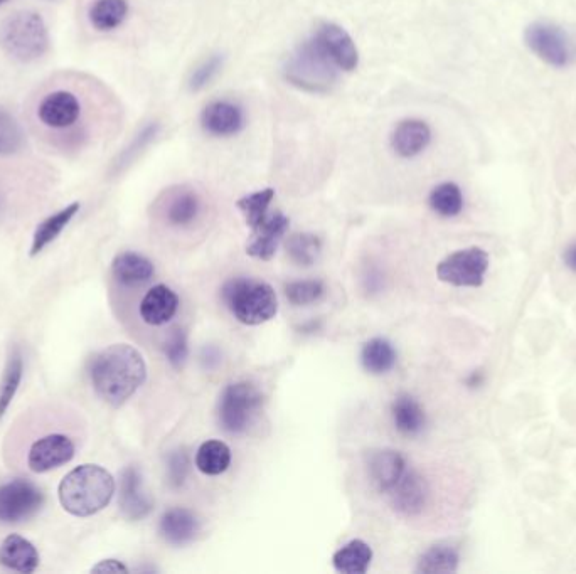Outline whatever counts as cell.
<instances>
[{"label":"cell","mask_w":576,"mask_h":574,"mask_svg":"<svg viewBox=\"0 0 576 574\" xmlns=\"http://www.w3.org/2000/svg\"><path fill=\"white\" fill-rule=\"evenodd\" d=\"M199 529H201V522L196 514L182 507L167 511L160 519V536L172 546H184V544L191 543L192 539L198 536Z\"/></svg>","instance_id":"7402d4cb"},{"label":"cell","mask_w":576,"mask_h":574,"mask_svg":"<svg viewBox=\"0 0 576 574\" xmlns=\"http://www.w3.org/2000/svg\"><path fill=\"white\" fill-rule=\"evenodd\" d=\"M288 224L290 221L285 214H268L263 223L251 229V241L246 246V253L256 260H272L277 253L278 243L287 233Z\"/></svg>","instance_id":"5bb4252c"},{"label":"cell","mask_w":576,"mask_h":574,"mask_svg":"<svg viewBox=\"0 0 576 574\" xmlns=\"http://www.w3.org/2000/svg\"><path fill=\"white\" fill-rule=\"evenodd\" d=\"M524 41L536 56L551 66L563 68L568 63V44L558 27L546 22H534L524 31Z\"/></svg>","instance_id":"8fae6325"},{"label":"cell","mask_w":576,"mask_h":574,"mask_svg":"<svg viewBox=\"0 0 576 574\" xmlns=\"http://www.w3.org/2000/svg\"><path fill=\"white\" fill-rule=\"evenodd\" d=\"M369 477L374 487L388 494L406 472V462L403 455L395 450H378L369 457Z\"/></svg>","instance_id":"ac0fdd59"},{"label":"cell","mask_w":576,"mask_h":574,"mask_svg":"<svg viewBox=\"0 0 576 574\" xmlns=\"http://www.w3.org/2000/svg\"><path fill=\"white\" fill-rule=\"evenodd\" d=\"M95 573H127L128 568L125 564L120 563L117 559H105L100 564H96L95 568H93Z\"/></svg>","instance_id":"ab89813d"},{"label":"cell","mask_w":576,"mask_h":574,"mask_svg":"<svg viewBox=\"0 0 576 574\" xmlns=\"http://www.w3.org/2000/svg\"><path fill=\"white\" fill-rule=\"evenodd\" d=\"M428 202H430V208L443 218L459 216L464 208V196L460 187L454 182L438 184L428 197Z\"/></svg>","instance_id":"1f68e13d"},{"label":"cell","mask_w":576,"mask_h":574,"mask_svg":"<svg viewBox=\"0 0 576 574\" xmlns=\"http://www.w3.org/2000/svg\"><path fill=\"white\" fill-rule=\"evenodd\" d=\"M85 421L80 411L61 401L34 404L7 431L4 460L29 474H46L63 467L85 443Z\"/></svg>","instance_id":"7a4b0ae2"},{"label":"cell","mask_w":576,"mask_h":574,"mask_svg":"<svg viewBox=\"0 0 576 574\" xmlns=\"http://www.w3.org/2000/svg\"><path fill=\"white\" fill-rule=\"evenodd\" d=\"M22 374H24V359L19 349L12 351L7 361L6 371L0 383V420L4 418L12 401L16 398L17 389L21 386Z\"/></svg>","instance_id":"4dcf8cb0"},{"label":"cell","mask_w":576,"mask_h":574,"mask_svg":"<svg viewBox=\"0 0 576 574\" xmlns=\"http://www.w3.org/2000/svg\"><path fill=\"white\" fill-rule=\"evenodd\" d=\"M167 361L171 362L174 367H181L187 359V335L182 329L172 330L167 337L166 346H164Z\"/></svg>","instance_id":"74e56055"},{"label":"cell","mask_w":576,"mask_h":574,"mask_svg":"<svg viewBox=\"0 0 576 574\" xmlns=\"http://www.w3.org/2000/svg\"><path fill=\"white\" fill-rule=\"evenodd\" d=\"M432 140V130L422 120H405L393 132L391 145L403 159L422 154Z\"/></svg>","instance_id":"603a6c76"},{"label":"cell","mask_w":576,"mask_h":574,"mask_svg":"<svg viewBox=\"0 0 576 574\" xmlns=\"http://www.w3.org/2000/svg\"><path fill=\"white\" fill-rule=\"evenodd\" d=\"M388 495L396 511L405 516H416L427 504V484L416 472L406 470L400 482L388 492Z\"/></svg>","instance_id":"2e32d148"},{"label":"cell","mask_w":576,"mask_h":574,"mask_svg":"<svg viewBox=\"0 0 576 574\" xmlns=\"http://www.w3.org/2000/svg\"><path fill=\"white\" fill-rule=\"evenodd\" d=\"M203 209V202L198 192L186 187H179L176 191L167 194L164 204V218L167 223L176 228H187L196 223Z\"/></svg>","instance_id":"ffe728a7"},{"label":"cell","mask_w":576,"mask_h":574,"mask_svg":"<svg viewBox=\"0 0 576 574\" xmlns=\"http://www.w3.org/2000/svg\"><path fill=\"white\" fill-rule=\"evenodd\" d=\"M322 243L319 236L310 233L292 234L287 240V253L290 260L300 266L314 265L319 258Z\"/></svg>","instance_id":"d6a6232c"},{"label":"cell","mask_w":576,"mask_h":574,"mask_svg":"<svg viewBox=\"0 0 576 574\" xmlns=\"http://www.w3.org/2000/svg\"><path fill=\"white\" fill-rule=\"evenodd\" d=\"M361 361L368 373L386 374L396 366L398 356H396L395 347L391 346L390 342L381 337H374L364 344Z\"/></svg>","instance_id":"4316f807"},{"label":"cell","mask_w":576,"mask_h":574,"mask_svg":"<svg viewBox=\"0 0 576 574\" xmlns=\"http://www.w3.org/2000/svg\"><path fill=\"white\" fill-rule=\"evenodd\" d=\"M78 211H80V202H73L53 216L44 219L32 236L31 256L39 255L46 246L51 245L59 234L63 233V229L71 223V219L75 218Z\"/></svg>","instance_id":"d4e9b609"},{"label":"cell","mask_w":576,"mask_h":574,"mask_svg":"<svg viewBox=\"0 0 576 574\" xmlns=\"http://www.w3.org/2000/svg\"><path fill=\"white\" fill-rule=\"evenodd\" d=\"M127 14V0H96L88 16L96 31L108 32L122 26Z\"/></svg>","instance_id":"83f0119b"},{"label":"cell","mask_w":576,"mask_h":574,"mask_svg":"<svg viewBox=\"0 0 576 574\" xmlns=\"http://www.w3.org/2000/svg\"><path fill=\"white\" fill-rule=\"evenodd\" d=\"M320 48L326 51L327 56L334 61L337 68L342 71L356 70L359 64V53L351 36L341 26L326 22L317 29L314 36Z\"/></svg>","instance_id":"7c38bea8"},{"label":"cell","mask_w":576,"mask_h":574,"mask_svg":"<svg viewBox=\"0 0 576 574\" xmlns=\"http://www.w3.org/2000/svg\"><path fill=\"white\" fill-rule=\"evenodd\" d=\"M43 490L31 480L14 479L0 484V524H19L36 516L44 505Z\"/></svg>","instance_id":"9c48e42d"},{"label":"cell","mask_w":576,"mask_h":574,"mask_svg":"<svg viewBox=\"0 0 576 574\" xmlns=\"http://www.w3.org/2000/svg\"><path fill=\"white\" fill-rule=\"evenodd\" d=\"M0 564L17 573H34L39 568L38 549L26 537L11 534L0 544Z\"/></svg>","instance_id":"44dd1931"},{"label":"cell","mask_w":576,"mask_h":574,"mask_svg":"<svg viewBox=\"0 0 576 574\" xmlns=\"http://www.w3.org/2000/svg\"><path fill=\"white\" fill-rule=\"evenodd\" d=\"M152 499L142 489V474L134 465L125 468L120 477V509L128 521H140L152 511Z\"/></svg>","instance_id":"9a60e30c"},{"label":"cell","mask_w":576,"mask_h":574,"mask_svg":"<svg viewBox=\"0 0 576 574\" xmlns=\"http://www.w3.org/2000/svg\"><path fill=\"white\" fill-rule=\"evenodd\" d=\"M0 48L11 58L31 63L46 54L49 34L38 12L17 11L0 24Z\"/></svg>","instance_id":"8992f818"},{"label":"cell","mask_w":576,"mask_h":574,"mask_svg":"<svg viewBox=\"0 0 576 574\" xmlns=\"http://www.w3.org/2000/svg\"><path fill=\"white\" fill-rule=\"evenodd\" d=\"M231 463V450L226 443L219 440H208L199 447L196 455V467L204 475H221L228 470Z\"/></svg>","instance_id":"f1b7e54d"},{"label":"cell","mask_w":576,"mask_h":574,"mask_svg":"<svg viewBox=\"0 0 576 574\" xmlns=\"http://www.w3.org/2000/svg\"><path fill=\"white\" fill-rule=\"evenodd\" d=\"M110 113L102 85L73 73L41 86L27 110L36 139L63 155L90 149L105 132Z\"/></svg>","instance_id":"6da1fadb"},{"label":"cell","mask_w":576,"mask_h":574,"mask_svg":"<svg viewBox=\"0 0 576 574\" xmlns=\"http://www.w3.org/2000/svg\"><path fill=\"white\" fill-rule=\"evenodd\" d=\"M459 566V551L450 544H437L418 561V573H454Z\"/></svg>","instance_id":"f546056e"},{"label":"cell","mask_w":576,"mask_h":574,"mask_svg":"<svg viewBox=\"0 0 576 574\" xmlns=\"http://www.w3.org/2000/svg\"><path fill=\"white\" fill-rule=\"evenodd\" d=\"M489 270L487 251L477 246L455 251L440 261L437 275L442 282L454 287H480Z\"/></svg>","instance_id":"30bf717a"},{"label":"cell","mask_w":576,"mask_h":574,"mask_svg":"<svg viewBox=\"0 0 576 574\" xmlns=\"http://www.w3.org/2000/svg\"><path fill=\"white\" fill-rule=\"evenodd\" d=\"M24 145V132L12 113L0 108V155H14Z\"/></svg>","instance_id":"e575fe53"},{"label":"cell","mask_w":576,"mask_h":574,"mask_svg":"<svg viewBox=\"0 0 576 574\" xmlns=\"http://www.w3.org/2000/svg\"><path fill=\"white\" fill-rule=\"evenodd\" d=\"M565 263L570 270L576 272V243H573V245L565 251Z\"/></svg>","instance_id":"60d3db41"},{"label":"cell","mask_w":576,"mask_h":574,"mask_svg":"<svg viewBox=\"0 0 576 574\" xmlns=\"http://www.w3.org/2000/svg\"><path fill=\"white\" fill-rule=\"evenodd\" d=\"M391 415L395 421L396 430L406 436H415L422 433L427 425V416L422 404L418 403L410 394L396 396L391 406Z\"/></svg>","instance_id":"cb8c5ba5"},{"label":"cell","mask_w":576,"mask_h":574,"mask_svg":"<svg viewBox=\"0 0 576 574\" xmlns=\"http://www.w3.org/2000/svg\"><path fill=\"white\" fill-rule=\"evenodd\" d=\"M179 297L167 285H155L140 302V319L152 327L167 324L176 315Z\"/></svg>","instance_id":"e0dca14e"},{"label":"cell","mask_w":576,"mask_h":574,"mask_svg":"<svg viewBox=\"0 0 576 574\" xmlns=\"http://www.w3.org/2000/svg\"><path fill=\"white\" fill-rule=\"evenodd\" d=\"M263 406V394L250 383L230 384L219 399V426L230 435L248 431Z\"/></svg>","instance_id":"ba28073f"},{"label":"cell","mask_w":576,"mask_h":574,"mask_svg":"<svg viewBox=\"0 0 576 574\" xmlns=\"http://www.w3.org/2000/svg\"><path fill=\"white\" fill-rule=\"evenodd\" d=\"M273 197H275V191L268 187L263 191L253 192L250 196L241 197L238 201V208L251 229L256 228L268 218V208L272 204Z\"/></svg>","instance_id":"836d02e7"},{"label":"cell","mask_w":576,"mask_h":574,"mask_svg":"<svg viewBox=\"0 0 576 574\" xmlns=\"http://www.w3.org/2000/svg\"><path fill=\"white\" fill-rule=\"evenodd\" d=\"M155 268L152 261L145 256L125 251L115 256L112 263L113 280L123 288H135L150 282L154 277Z\"/></svg>","instance_id":"d6986e66"},{"label":"cell","mask_w":576,"mask_h":574,"mask_svg":"<svg viewBox=\"0 0 576 574\" xmlns=\"http://www.w3.org/2000/svg\"><path fill=\"white\" fill-rule=\"evenodd\" d=\"M115 494L112 474L93 463L73 468L64 475L58 489L59 502L75 517L95 516L103 511Z\"/></svg>","instance_id":"277c9868"},{"label":"cell","mask_w":576,"mask_h":574,"mask_svg":"<svg viewBox=\"0 0 576 574\" xmlns=\"http://www.w3.org/2000/svg\"><path fill=\"white\" fill-rule=\"evenodd\" d=\"M147 378L144 357L134 346L113 344L91 361L90 379L98 398L110 406H122Z\"/></svg>","instance_id":"3957f363"},{"label":"cell","mask_w":576,"mask_h":574,"mask_svg":"<svg viewBox=\"0 0 576 574\" xmlns=\"http://www.w3.org/2000/svg\"><path fill=\"white\" fill-rule=\"evenodd\" d=\"M336 64L314 38L305 41L285 66L288 83L312 93H326L336 83Z\"/></svg>","instance_id":"52a82bcc"},{"label":"cell","mask_w":576,"mask_h":574,"mask_svg":"<svg viewBox=\"0 0 576 574\" xmlns=\"http://www.w3.org/2000/svg\"><path fill=\"white\" fill-rule=\"evenodd\" d=\"M324 292H326V287L320 280H302V282L288 283L285 287L288 302L294 305H309V303L317 302Z\"/></svg>","instance_id":"d590c367"},{"label":"cell","mask_w":576,"mask_h":574,"mask_svg":"<svg viewBox=\"0 0 576 574\" xmlns=\"http://www.w3.org/2000/svg\"><path fill=\"white\" fill-rule=\"evenodd\" d=\"M7 0H0V6H2V4H6Z\"/></svg>","instance_id":"b9f144b4"},{"label":"cell","mask_w":576,"mask_h":574,"mask_svg":"<svg viewBox=\"0 0 576 574\" xmlns=\"http://www.w3.org/2000/svg\"><path fill=\"white\" fill-rule=\"evenodd\" d=\"M231 314L245 325L265 324L278 312L277 293L272 285L253 278H231L221 290Z\"/></svg>","instance_id":"5b68a950"},{"label":"cell","mask_w":576,"mask_h":574,"mask_svg":"<svg viewBox=\"0 0 576 574\" xmlns=\"http://www.w3.org/2000/svg\"><path fill=\"white\" fill-rule=\"evenodd\" d=\"M373 561V549L361 539H354L332 556V564L342 574H364Z\"/></svg>","instance_id":"484cf974"},{"label":"cell","mask_w":576,"mask_h":574,"mask_svg":"<svg viewBox=\"0 0 576 574\" xmlns=\"http://www.w3.org/2000/svg\"><path fill=\"white\" fill-rule=\"evenodd\" d=\"M201 125L213 137H233L245 128V112L233 101L214 100L201 113Z\"/></svg>","instance_id":"4fadbf2b"},{"label":"cell","mask_w":576,"mask_h":574,"mask_svg":"<svg viewBox=\"0 0 576 574\" xmlns=\"http://www.w3.org/2000/svg\"><path fill=\"white\" fill-rule=\"evenodd\" d=\"M221 68H223V58L219 54L206 59L196 70L192 71L191 78H189V90L199 91L206 88L218 76Z\"/></svg>","instance_id":"8d00e7d4"},{"label":"cell","mask_w":576,"mask_h":574,"mask_svg":"<svg viewBox=\"0 0 576 574\" xmlns=\"http://www.w3.org/2000/svg\"><path fill=\"white\" fill-rule=\"evenodd\" d=\"M187 472H189V457L184 450H177L169 455V462H167V474L169 480L174 487H181L186 480Z\"/></svg>","instance_id":"f35d334b"}]
</instances>
